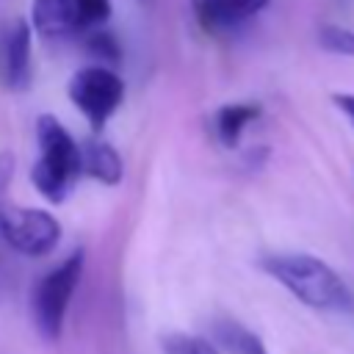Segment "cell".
I'll list each match as a JSON object with an SVG mask.
<instances>
[{
	"label": "cell",
	"mask_w": 354,
	"mask_h": 354,
	"mask_svg": "<svg viewBox=\"0 0 354 354\" xmlns=\"http://www.w3.org/2000/svg\"><path fill=\"white\" fill-rule=\"evenodd\" d=\"M160 348L163 354H221L207 337H199V335H166L160 340Z\"/></svg>",
	"instance_id": "cell-13"
},
{
	"label": "cell",
	"mask_w": 354,
	"mask_h": 354,
	"mask_svg": "<svg viewBox=\"0 0 354 354\" xmlns=\"http://www.w3.org/2000/svg\"><path fill=\"white\" fill-rule=\"evenodd\" d=\"M0 238L25 257H44L61 241V224L41 207L0 205Z\"/></svg>",
	"instance_id": "cell-5"
},
{
	"label": "cell",
	"mask_w": 354,
	"mask_h": 354,
	"mask_svg": "<svg viewBox=\"0 0 354 354\" xmlns=\"http://www.w3.org/2000/svg\"><path fill=\"white\" fill-rule=\"evenodd\" d=\"M271 0H194V11L199 22L210 30H227L243 25L254 14H260Z\"/></svg>",
	"instance_id": "cell-8"
},
{
	"label": "cell",
	"mask_w": 354,
	"mask_h": 354,
	"mask_svg": "<svg viewBox=\"0 0 354 354\" xmlns=\"http://www.w3.org/2000/svg\"><path fill=\"white\" fill-rule=\"evenodd\" d=\"M207 340L221 354H268L260 335H254L249 326H243L235 318H216L210 321Z\"/></svg>",
	"instance_id": "cell-9"
},
{
	"label": "cell",
	"mask_w": 354,
	"mask_h": 354,
	"mask_svg": "<svg viewBox=\"0 0 354 354\" xmlns=\"http://www.w3.org/2000/svg\"><path fill=\"white\" fill-rule=\"evenodd\" d=\"M80 28L102 25L111 17V0H72Z\"/></svg>",
	"instance_id": "cell-15"
},
{
	"label": "cell",
	"mask_w": 354,
	"mask_h": 354,
	"mask_svg": "<svg viewBox=\"0 0 354 354\" xmlns=\"http://www.w3.org/2000/svg\"><path fill=\"white\" fill-rule=\"evenodd\" d=\"M30 22L14 19L0 33V83L8 91H22L30 83Z\"/></svg>",
	"instance_id": "cell-6"
},
{
	"label": "cell",
	"mask_w": 354,
	"mask_h": 354,
	"mask_svg": "<svg viewBox=\"0 0 354 354\" xmlns=\"http://www.w3.org/2000/svg\"><path fill=\"white\" fill-rule=\"evenodd\" d=\"M66 94L72 100V105L83 113V119L88 122V127L94 133H100L108 119L116 113V108L124 100V83L122 77L111 69V66H83L69 77Z\"/></svg>",
	"instance_id": "cell-4"
},
{
	"label": "cell",
	"mask_w": 354,
	"mask_h": 354,
	"mask_svg": "<svg viewBox=\"0 0 354 354\" xmlns=\"http://www.w3.org/2000/svg\"><path fill=\"white\" fill-rule=\"evenodd\" d=\"M332 102H335L337 111L354 124V94H332Z\"/></svg>",
	"instance_id": "cell-16"
},
{
	"label": "cell",
	"mask_w": 354,
	"mask_h": 354,
	"mask_svg": "<svg viewBox=\"0 0 354 354\" xmlns=\"http://www.w3.org/2000/svg\"><path fill=\"white\" fill-rule=\"evenodd\" d=\"M260 268L274 277L290 296L301 304L324 313H348L354 307V296L343 277L315 254L304 252H279L266 254Z\"/></svg>",
	"instance_id": "cell-1"
},
{
	"label": "cell",
	"mask_w": 354,
	"mask_h": 354,
	"mask_svg": "<svg viewBox=\"0 0 354 354\" xmlns=\"http://www.w3.org/2000/svg\"><path fill=\"white\" fill-rule=\"evenodd\" d=\"M83 274V252H72L66 260H61L53 271L41 277L30 296V315L44 340H58L64 329V318L69 310V301L75 296V288Z\"/></svg>",
	"instance_id": "cell-3"
},
{
	"label": "cell",
	"mask_w": 354,
	"mask_h": 354,
	"mask_svg": "<svg viewBox=\"0 0 354 354\" xmlns=\"http://www.w3.org/2000/svg\"><path fill=\"white\" fill-rule=\"evenodd\" d=\"M86 44H88V53H94V55L100 58V66H111V64H116L119 55H122L116 39H113L108 30H94V33L86 39ZM111 69H113V66H111Z\"/></svg>",
	"instance_id": "cell-14"
},
{
	"label": "cell",
	"mask_w": 354,
	"mask_h": 354,
	"mask_svg": "<svg viewBox=\"0 0 354 354\" xmlns=\"http://www.w3.org/2000/svg\"><path fill=\"white\" fill-rule=\"evenodd\" d=\"M260 116V105H252V102H230V105H221L218 113H216V136L224 147H238L243 130Z\"/></svg>",
	"instance_id": "cell-11"
},
{
	"label": "cell",
	"mask_w": 354,
	"mask_h": 354,
	"mask_svg": "<svg viewBox=\"0 0 354 354\" xmlns=\"http://www.w3.org/2000/svg\"><path fill=\"white\" fill-rule=\"evenodd\" d=\"M80 171L105 185H116L122 180V158L108 141L91 136L80 144Z\"/></svg>",
	"instance_id": "cell-10"
},
{
	"label": "cell",
	"mask_w": 354,
	"mask_h": 354,
	"mask_svg": "<svg viewBox=\"0 0 354 354\" xmlns=\"http://www.w3.org/2000/svg\"><path fill=\"white\" fill-rule=\"evenodd\" d=\"M318 44H321V50H326V53L354 58V30H351V28L332 25V22H329V25H321V30H318Z\"/></svg>",
	"instance_id": "cell-12"
},
{
	"label": "cell",
	"mask_w": 354,
	"mask_h": 354,
	"mask_svg": "<svg viewBox=\"0 0 354 354\" xmlns=\"http://www.w3.org/2000/svg\"><path fill=\"white\" fill-rule=\"evenodd\" d=\"M36 144H39V160L30 169V183L47 202H64L80 171V144L69 136V130L53 116L41 113L36 119Z\"/></svg>",
	"instance_id": "cell-2"
},
{
	"label": "cell",
	"mask_w": 354,
	"mask_h": 354,
	"mask_svg": "<svg viewBox=\"0 0 354 354\" xmlns=\"http://www.w3.org/2000/svg\"><path fill=\"white\" fill-rule=\"evenodd\" d=\"M30 30L47 41H64L80 30L72 0H33L30 3Z\"/></svg>",
	"instance_id": "cell-7"
}]
</instances>
